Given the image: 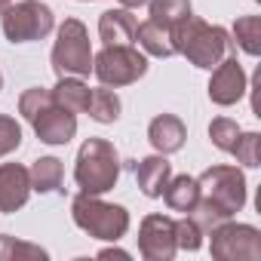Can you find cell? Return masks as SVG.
I'll list each match as a JSON object with an SVG mask.
<instances>
[{
  "instance_id": "1",
  "label": "cell",
  "mask_w": 261,
  "mask_h": 261,
  "mask_svg": "<svg viewBox=\"0 0 261 261\" xmlns=\"http://www.w3.org/2000/svg\"><path fill=\"white\" fill-rule=\"evenodd\" d=\"M172 46L175 53H181L191 65L212 71L221 59H227L233 53V40L221 25H209L203 19H197L194 13L188 19H181L172 31Z\"/></svg>"
},
{
  "instance_id": "2",
  "label": "cell",
  "mask_w": 261,
  "mask_h": 261,
  "mask_svg": "<svg viewBox=\"0 0 261 261\" xmlns=\"http://www.w3.org/2000/svg\"><path fill=\"white\" fill-rule=\"evenodd\" d=\"M19 114L34 126V133L46 145H68L77 136V114L53 101L46 86H31L19 95Z\"/></svg>"
},
{
  "instance_id": "3",
  "label": "cell",
  "mask_w": 261,
  "mask_h": 261,
  "mask_svg": "<svg viewBox=\"0 0 261 261\" xmlns=\"http://www.w3.org/2000/svg\"><path fill=\"white\" fill-rule=\"evenodd\" d=\"M120 178V154L105 139H86L77 151L74 181L83 194H108Z\"/></svg>"
},
{
  "instance_id": "4",
  "label": "cell",
  "mask_w": 261,
  "mask_h": 261,
  "mask_svg": "<svg viewBox=\"0 0 261 261\" xmlns=\"http://www.w3.org/2000/svg\"><path fill=\"white\" fill-rule=\"evenodd\" d=\"M71 215H74V224L80 230H86L89 237H95V240L117 243L129 230V212L123 206L98 200V194H83L80 191L71 203Z\"/></svg>"
},
{
  "instance_id": "5",
  "label": "cell",
  "mask_w": 261,
  "mask_h": 261,
  "mask_svg": "<svg viewBox=\"0 0 261 261\" xmlns=\"http://www.w3.org/2000/svg\"><path fill=\"white\" fill-rule=\"evenodd\" d=\"M53 71L59 77H89L92 74V46L89 31L80 19H65L53 46Z\"/></svg>"
},
{
  "instance_id": "6",
  "label": "cell",
  "mask_w": 261,
  "mask_h": 261,
  "mask_svg": "<svg viewBox=\"0 0 261 261\" xmlns=\"http://www.w3.org/2000/svg\"><path fill=\"white\" fill-rule=\"evenodd\" d=\"M4 34L10 43H31V40H43L53 28H56V16L46 4L40 0H22V4H10L4 13Z\"/></svg>"
},
{
  "instance_id": "7",
  "label": "cell",
  "mask_w": 261,
  "mask_h": 261,
  "mask_svg": "<svg viewBox=\"0 0 261 261\" xmlns=\"http://www.w3.org/2000/svg\"><path fill=\"white\" fill-rule=\"evenodd\" d=\"M148 59L133 43L129 46H105L98 56H92V74L101 80V86H129L139 77H145Z\"/></svg>"
},
{
  "instance_id": "8",
  "label": "cell",
  "mask_w": 261,
  "mask_h": 261,
  "mask_svg": "<svg viewBox=\"0 0 261 261\" xmlns=\"http://www.w3.org/2000/svg\"><path fill=\"white\" fill-rule=\"evenodd\" d=\"M197 185H200V197L212 200L227 218L246 206V175L237 166H224V163L209 166L197 178Z\"/></svg>"
},
{
  "instance_id": "9",
  "label": "cell",
  "mask_w": 261,
  "mask_h": 261,
  "mask_svg": "<svg viewBox=\"0 0 261 261\" xmlns=\"http://www.w3.org/2000/svg\"><path fill=\"white\" fill-rule=\"evenodd\" d=\"M209 233H212L209 252L218 261H258L261 258V233L252 224H237L224 218Z\"/></svg>"
},
{
  "instance_id": "10",
  "label": "cell",
  "mask_w": 261,
  "mask_h": 261,
  "mask_svg": "<svg viewBox=\"0 0 261 261\" xmlns=\"http://www.w3.org/2000/svg\"><path fill=\"white\" fill-rule=\"evenodd\" d=\"M139 252L145 261H172L175 246V221L169 215H145L139 227Z\"/></svg>"
},
{
  "instance_id": "11",
  "label": "cell",
  "mask_w": 261,
  "mask_h": 261,
  "mask_svg": "<svg viewBox=\"0 0 261 261\" xmlns=\"http://www.w3.org/2000/svg\"><path fill=\"white\" fill-rule=\"evenodd\" d=\"M243 95H246V71H243V65H240L233 56H227V59H221V62L212 68L209 98H212L215 105L227 108V105H237Z\"/></svg>"
},
{
  "instance_id": "12",
  "label": "cell",
  "mask_w": 261,
  "mask_h": 261,
  "mask_svg": "<svg viewBox=\"0 0 261 261\" xmlns=\"http://www.w3.org/2000/svg\"><path fill=\"white\" fill-rule=\"evenodd\" d=\"M31 197V175L22 163H0V212H16Z\"/></svg>"
},
{
  "instance_id": "13",
  "label": "cell",
  "mask_w": 261,
  "mask_h": 261,
  "mask_svg": "<svg viewBox=\"0 0 261 261\" xmlns=\"http://www.w3.org/2000/svg\"><path fill=\"white\" fill-rule=\"evenodd\" d=\"M148 139H151L157 154H175L188 142V129H185V123L175 114H160L148 126Z\"/></svg>"
},
{
  "instance_id": "14",
  "label": "cell",
  "mask_w": 261,
  "mask_h": 261,
  "mask_svg": "<svg viewBox=\"0 0 261 261\" xmlns=\"http://www.w3.org/2000/svg\"><path fill=\"white\" fill-rule=\"evenodd\" d=\"M136 25L139 22H136L133 10H126V7L108 10L98 19V37L105 40V46H129L136 40Z\"/></svg>"
},
{
  "instance_id": "15",
  "label": "cell",
  "mask_w": 261,
  "mask_h": 261,
  "mask_svg": "<svg viewBox=\"0 0 261 261\" xmlns=\"http://www.w3.org/2000/svg\"><path fill=\"white\" fill-rule=\"evenodd\" d=\"M133 172H136V181H139L142 194L157 200L163 194L169 175H172V163L166 160V154H154V157H145V160L133 163Z\"/></svg>"
},
{
  "instance_id": "16",
  "label": "cell",
  "mask_w": 261,
  "mask_h": 261,
  "mask_svg": "<svg viewBox=\"0 0 261 261\" xmlns=\"http://www.w3.org/2000/svg\"><path fill=\"white\" fill-rule=\"evenodd\" d=\"M160 197L166 200L169 209L191 212V206L200 200V185H197L194 175H169V181H166V188H163Z\"/></svg>"
},
{
  "instance_id": "17",
  "label": "cell",
  "mask_w": 261,
  "mask_h": 261,
  "mask_svg": "<svg viewBox=\"0 0 261 261\" xmlns=\"http://www.w3.org/2000/svg\"><path fill=\"white\" fill-rule=\"evenodd\" d=\"M49 92H53V101L62 105L65 111L83 114L86 105H89V92H92V89H89L80 77H59V83H56Z\"/></svg>"
},
{
  "instance_id": "18",
  "label": "cell",
  "mask_w": 261,
  "mask_h": 261,
  "mask_svg": "<svg viewBox=\"0 0 261 261\" xmlns=\"http://www.w3.org/2000/svg\"><path fill=\"white\" fill-rule=\"evenodd\" d=\"M136 40L142 43V49L148 53V56H157V59H169V56H175V46H172V34H169V28H163V25H157V22H142V25H136Z\"/></svg>"
},
{
  "instance_id": "19",
  "label": "cell",
  "mask_w": 261,
  "mask_h": 261,
  "mask_svg": "<svg viewBox=\"0 0 261 261\" xmlns=\"http://www.w3.org/2000/svg\"><path fill=\"white\" fill-rule=\"evenodd\" d=\"M28 175H31V191H37V194H53V191H62L65 169H62V160H59V157H40V160L31 163Z\"/></svg>"
},
{
  "instance_id": "20",
  "label": "cell",
  "mask_w": 261,
  "mask_h": 261,
  "mask_svg": "<svg viewBox=\"0 0 261 261\" xmlns=\"http://www.w3.org/2000/svg\"><path fill=\"white\" fill-rule=\"evenodd\" d=\"M89 117L95 123H117L120 117V95L111 92V86H98L89 92V105H86Z\"/></svg>"
},
{
  "instance_id": "21",
  "label": "cell",
  "mask_w": 261,
  "mask_h": 261,
  "mask_svg": "<svg viewBox=\"0 0 261 261\" xmlns=\"http://www.w3.org/2000/svg\"><path fill=\"white\" fill-rule=\"evenodd\" d=\"M151 22L163 25V28H175L181 19H188L194 10H191V0H151Z\"/></svg>"
},
{
  "instance_id": "22",
  "label": "cell",
  "mask_w": 261,
  "mask_h": 261,
  "mask_svg": "<svg viewBox=\"0 0 261 261\" xmlns=\"http://www.w3.org/2000/svg\"><path fill=\"white\" fill-rule=\"evenodd\" d=\"M233 40L243 53L258 56L261 53V19L258 16H243L233 25Z\"/></svg>"
},
{
  "instance_id": "23",
  "label": "cell",
  "mask_w": 261,
  "mask_h": 261,
  "mask_svg": "<svg viewBox=\"0 0 261 261\" xmlns=\"http://www.w3.org/2000/svg\"><path fill=\"white\" fill-rule=\"evenodd\" d=\"M46 249L16 240V237H0V261H43Z\"/></svg>"
},
{
  "instance_id": "24",
  "label": "cell",
  "mask_w": 261,
  "mask_h": 261,
  "mask_svg": "<svg viewBox=\"0 0 261 261\" xmlns=\"http://www.w3.org/2000/svg\"><path fill=\"white\" fill-rule=\"evenodd\" d=\"M185 215H188V218H191V221L203 230V233H209L212 227H218V224L227 218V215H224V212H221L212 200H206V197H200V200L191 206V212H185Z\"/></svg>"
},
{
  "instance_id": "25",
  "label": "cell",
  "mask_w": 261,
  "mask_h": 261,
  "mask_svg": "<svg viewBox=\"0 0 261 261\" xmlns=\"http://www.w3.org/2000/svg\"><path fill=\"white\" fill-rule=\"evenodd\" d=\"M243 133V129L237 126V120H227V117H215L212 123H209V139H212V145L218 148V151H233V142H237V136Z\"/></svg>"
},
{
  "instance_id": "26",
  "label": "cell",
  "mask_w": 261,
  "mask_h": 261,
  "mask_svg": "<svg viewBox=\"0 0 261 261\" xmlns=\"http://www.w3.org/2000/svg\"><path fill=\"white\" fill-rule=\"evenodd\" d=\"M258 148H261V136H258V133H240L230 154L237 157V163L255 169V166H261V163H258Z\"/></svg>"
},
{
  "instance_id": "27",
  "label": "cell",
  "mask_w": 261,
  "mask_h": 261,
  "mask_svg": "<svg viewBox=\"0 0 261 261\" xmlns=\"http://www.w3.org/2000/svg\"><path fill=\"white\" fill-rule=\"evenodd\" d=\"M203 237H206V233H203L188 215L175 221V246H178V249H185V252H197V249L203 246Z\"/></svg>"
},
{
  "instance_id": "28",
  "label": "cell",
  "mask_w": 261,
  "mask_h": 261,
  "mask_svg": "<svg viewBox=\"0 0 261 261\" xmlns=\"http://www.w3.org/2000/svg\"><path fill=\"white\" fill-rule=\"evenodd\" d=\"M19 145H22V126L16 123V117L0 114V157L19 151Z\"/></svg>"
},
{
  "instance_id": "29",
  "label": "cell",
  "mask_w": 261,
  "mask_h": 261,
  "mask_svg": "<svg viewBox=\"0 0 261 261\" xmlns=\"http://www.w3.org/2000/svg\"><path fill=\"white\" fill-rule=\"evenodd\" d=\"M98 258H120V261H126V258H129V252H123V249H101V252H98Z\"/></svg>"
},
{
  "instance_id": "30",
  "label": "cell",
  "mask_w": 261,
  "mask_h": 261,
  "mask_svg": "<svg viewBox=\"0 0 261 261\" xmlns=\"http://www.w3.org/2000/svg\"><path fill=\"white\" fill-rule=\"evenodd\" d=\"M120 4L126 7V10H139V7H145L148 0H120Z\"/></svg>"
},
{
  "instance_id": "31",
  "label": "cell",
  "mask_w": 261,
  "mask_h": 261,
  "mask_svg": "<svg viewBox=\"0 0 261 261\" xmlns=\"http://www.w3.org/2000/svg\"><path fill=\"white\" fill-rule=\"evenodd\" d=\"M10 4H13V0H0V13H4V10H7Z\"/></svg>"
},
{
  "instance_id": "32",
  "label": "cell",
  "mask_w": 261,
  "mask_h": 261,
  "mask_svg": "<svg viewBox=\"0 0 261 261\" xmlns=\"http://www.w3.org/2000/svg\"><path fill=\"white\" fill-rule=\"evenodd\" d=\"M0 89H4V74H0Z\"/></svg>"
},
{
  "instance_id": "33",
  "label": "cell",
  "mask_w": 261,
  "mask_h": 261,
  "mask_svg": "<svg viewBox=\"0 0 261 261\" xmlns=\"http://www.w3.org/2000/svg\"><path fill=\"white\" fill-rule=\"evenodd\" d=\"M80 4H89V0H80Z\"/></svg>"
}]
</instances>
